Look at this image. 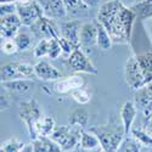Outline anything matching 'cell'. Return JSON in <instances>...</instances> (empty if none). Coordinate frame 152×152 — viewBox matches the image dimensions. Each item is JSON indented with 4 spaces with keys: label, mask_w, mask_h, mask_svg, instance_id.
I'll return each instance as SVG.
<instances>
[{
    "label": "cell",
    "mask_w": 152,
    "mask_h": 152,
    "mask_svg": "<svg viewBox=\"0 0 152 152\" xmlns=\"http://www.w3.org/2000/svg\"><path fill=\"white\" fill-rule=\"evenodd\" d=\"M136 15L132 7L124 6L119 0H111L99 7L96 20L110 33L113 43L128 44Z\"/></svg>",
    "instance_id": "obj_1"
},
{
    "label": "cell",
    "mask_w": 152,
    "mask_h": 152,
    "mask_svg": "<svg viewBox=\"0 0 152 152\" xmlns=\"http://www.w3.org/2000/svg\"><path fill=\"white\" fill-rule=\"evenodd\" d=\"M90 130L99 137L101 148L105 152H118L125 137L123 124L117 123L115 119L108 121V123L102 125L93 126Z\"/></svg>",
    "instance_id": "obj_2"
},
{
    "label": "cell",
    "mask_w": 152,
    "mask_h": 152,
    "mask_svg": "<svg viewBox=\"0 0 152 152\" xmlns=\"http://www.w3.org/2000/svg\"><path fill=\"white\" fill-rule=\"evenodd\" d=\"M83 130L84 129L82 126L69 123V125L56 126L54 133L50 135V137L60 145V147L62 148V152H66V151L74 150L79 145Z\"/></svg>",
    "instance_id": "obj_3"
},
{
    "label": "cell",
    "mask_w": 152,
    "mask_h": 152,
    "mask_svg": "<svg viewBox=\"0 0 152 152\" xmlns=\"http://www.w3.org/2000/svg\"><path fill=\"white\" fill-rule=\"evenodd\" d=\"M18 115H20V118L23 121V123L26 124L27 130L29 133V136L32 140L38 139L37 124L44 117L39 104H38L34 99L26 101V102H22L18 108Z\"/></svg>",
    "instance_id": "obj_4"
},
{
    "label": "cell",
    "mask_w": 152,
    "mask_h": 152,
    "mask_svg": "<svg viewBox=\"0 0 152 152\" xmlns=\"http://www.w3.org/2000/svg\"><path fill=\"white\" fill-rule=\"evenodd\" d=\"M34 74V66L28 62L15 61L6 63L1 67V82H9L15 79H26Z\"/></svg>",
    "instance_id": "obj_5"
},
{
    "label": "cell",
    "mask_w": 152,
    "mask_h": 152,
    "mask_svg": "<svg viewBox=\"0 0 152 152\" xmlns=\"http://www.w3.org/2000/svg\"><path fill=\"white\" fill-rule=\"evenodd\" d=\"M31 31L37 39H58L61 38L60 26L45 16L40 17L35 23L31 26Z\"/></svg>",
    "instance_id": "obj_6"
},
{
    "label": "cell",
    "mask_w": 152,
    "mask_h": 152,
    "mask_svg": "<svg viewBox=\"0 0 152 152\" xmlns=\"http://www.w3.org/2000/svg\"><path fill=\"white\" fill-rule=\"evenodd\" d=\"M124 78H125L126 84L134 90H139V89H141V88L146 86V83L144 79L142 72L140 69V66H139L136 55H133L126 60L125 66H124Z\"/></svg>",
    "instance_id": "obj_7"
},
{
    "label": "cell",
    "mask_w": 152,
    "mask_h": 152,
    "mask_svg": "<svg viewBox=\"0 0 152 152\" xmlns=\"http://www.w3.org/2000/svg\"><path fill=\"white\" fill-rule=\"evenodd\" d=\"M67 62H68V66L74 72L86 73V74H97V69L93 65V62L89 60V57L85 55V53L83 51V49L80 46L75 48L73 50L71 56L67 58Z\"/></svg>",
    "instance_id": "obj_8"
},
{
    "label": "cell",
    "mask_w": 152,
    "mask_h": 152,
    "mask_svg": "<svg viewBox=\"0 0 152 152\" xmlns=\"http://www.w3.org/2000/svg\"><path fill=\"white\" fill-rule=\"evenodd\" d=\"M17 15L21 18L22 24L26 27H31L33 23H35L40 17L44 16L43 10L37 0H33L28 5H18Z\"/></svg>",
    "instance_id": "obj_9"
},
{
    "label": "cell",
    "mask_w": 152,
    "mask_h": 152,
    "mask_svg": "<svg viewBox=\"0 0 152 152\" xmlns=\"http://www.w3.org/2000/svg\"><path fill=\"white\" fill-rule=\"evenodd\" d=\"M39 3L43 15L50 20L65 18L68 14L63 0H37Z\"/></svg>",
    "instance_id": "obj_10"
},
{
    "label": "cell",
    "mask_w": 152,
    "mask_h": 152,
    "mask_svg": "<svg viewBox=\"0 0 152 152\" xmlns=\"http://www.w3.org/2000/svg\"><path fill=\"white\" fill-rule=\"evenodd\" d=\"M23 26L17 14H11L1 17L0 22V34L1 39H14L20 33V28Z\"/></svg>",
    "instance_id": "obj_11"
},
{
    "label": "cell",
    "mask_w": 152,
    "mask_h": 152,
    "mask_svg": "<svg viewBox=\"0 0 152 152\" xmlns=\"http://www.w3.org/2000/svg\"><path fill=\"white\" fill-rule=\"evenodd\" d=\"M134 104L137 111H140L145 121L152 116V91L147 85L136 90Z\"/></svg>",
    "instance_id": "obj_12"
},
{
    "label": "cell",
    "mask_w": 152,
    "mask_h": 152,
    "mask_svg": "<svg viewBox=\"0 0 152 152\" xmlns=\"http://www.w3.org/2000/svg\"><path fill=\"white\" fill-rule=\"evenodd\" d=\"M34 74L39 79L46 82H56L62 77V73L49 61L40 60L34 65Z\"/></svg>",
    "instance_id": "obj_13"
},
{
    "label": "cell",
    "mask_w": 152,
    "mask_h": 152,
    "mask_svg": "<svg viewBox=\"0 0 152 152\" xmlns=\"http://www.w3.org/2000/svg\"><path fill=\"white\" fill-rule=\"evenodd\" d=\"M82 26H83V22L80 20H69L66 22H62L60 24L61 37L66 38L67 40L72 42L75 46H80L79 34H80Z\"/></svg>",
    "instance_id": "obj_14"
},
{
    "label": "cell",
    "mask_w": 152,
    "mask_h": 152,
    "mask_svg": "<svg viewBox=\"0 0 152 152\" xmlns=\"http://www.w3.org/2000/svg\"><path fill=\"white\" fill-rule=\"evenodd\" d=\"M79 43L82 49H93L97 45V28L95 22H83L79 34Z\"/></svg>",
    "instance_id": "obj_15"
},
{
    "label": "cell",
    "mask_w": 152,
    "mask_h": 152,
    "mask_svg": "<svg viewBox=\"0 0 152 152\" xmlns=\"http://www.w3.org/2000/svg\"><path fill=\"white\" fill-rule=\"evenodd\" d=\"M85 84V80L80 75H69L66 78H61L55 82L54 90L57 94H71L73 90L83 88Z\"/></svg>",
    "instance_id": "obj_16"
},
{
    "label": "cell",
    "mask_w": 152,
    "mask_h": 152,
    "mask_svg": "<svg viewBox=\"0 0 152 152\" xmlns=\"http://www.w3.org/2000/svg\"><path fill=\"white\" fill-rule=\"evenodd\" d=\"M137 115V108L135 106L134 102L132 101H126L123 104L122 108H121V119H122V124L124 128V133L125 136H128L129 133L133 129V123L136 118Z\"/></svg>",
    "instance_id": "obj_17"
},
{
    "label": "cell",
    "mask_w": 152,
    "mask_h": 152,
    "mask_svg": "<svg viewBox=\"0 0 152 152\" xmlns=\"http://www.w3.org/2000/svg\"><path fill=\"white\" fill-rule=\"evenodd\" d=\"M33 86H34V82L28 79V78L1 82V88H4V90L12 93V94H17V95H22V94L28 93L29 90L33 89Z\"/></svg>",
    "instance_id": "obj_18"
},
{
    "label": "cell",
    "mask_w": 152,
    "mask_h": 152,
    "mask_svg": "<svg viewBox=\"0 0 152 152\" xmlns=\"http://www.w3.org/2000/svg\"><path fill=\"white\" fill-rule=\"evenodd\" d=\"M34 152H62V148L50 136H39L33 140Z\"/></svg>",
    "instance_id": "obj_19"
},
{
    "label": "cell",
    "mask_w": 152,
    "mask_h": 152,
    "mask_svg": "<svg viewBox=\"0 0 152 152\" xmlns=\"http://www.w3.org/2000/svg\"><path fill=\"white\" fill-rule=\"evenodd\" d=\"M136 58L142 72L145 83L146 85H148L150 83H152V51L139 54L136 55Z\"/></svg>",
    "instance_id": "obj_20"
},
{
    "label": "cell",
    "mask_w": 152,
    "mask_h": 152,
    "mask_svg": "<svg viewBox=\"0 0 152 152\" xmlns=\"http://www.w3.org/2000/svg\"><path fill=\"white\" fill-rule=\"evenodd\" d=\"M63 3H65L67 14L74 17L85 16L90 7L84 0H63Z\"/></svg>",
    "instance_id": "obj_21"
},
{
    "label": "cell",
    "mask_w": 152,
    "mask_h": 152,
    "mask_svg": "<svg viewBox=\"0 0 152 152\" xmlns=\"http://www.w3.org/2000/svg\"><path fill=\"white\" fill-rule=\"evenodd\" d=\"M132 10L139 20H150L152 18V0H136Z\"/></svg>",
    "instance_id": "obj_22"
},
{
    "label": "cell",
    "mask_w": 152,
    "mask_h": 152,
    "mask_svg": "<svg viewBox=\"0 0 152 152\" xmlns=\"http://www.w3.org/2000/svg\"><path fill=\"white\" fill-rule=\"evenodd\" d=\"M79 146L82 150H85V151H95L101 147V144H100L99 137L91 130L90 132L83 130Z\"/></svg>",
    "instance_id": "obj_23"
},
{
    "label": "cell",
    "mask_w": 152,
    "mask_h": 152,
    "mask_svg": "<svg viewBox=\"0 0 152 152\" xmlns=\"http://www.w3.org/2000/svg\"><path fill=\"white\" fill-rule=\"evenodd\" d=\"M94 22H95L96 28H97V46L101 50H104V51L110 50L112 48V44H113V40H112L110 33L106 31V28L97 20H95Z\"/></svg>",
    "instance_id": "obj_24"
},
{
    "label": "cell",
    "mask_w": 152,
    "mask_h": 152,
    "mask_svg": "<svg viewBox=\"0 0 152 152\" xmlns=\"http://www.w3.org/2000/svg\"><path fill=\"white\" fill-rule=\"evenodd\" d=\"M56 128L55 119L50 116H44L39 123L37 124V135L39 136H50Z\"/></svg>",
    "instance_id": "obj_25"
},
{
    "label": "cell",
    "mask_w": 152,
    "mask_h": 152,
    "mask_svg": "<svg viewBox=\"0 0 152 152\" xmlns=\"http://www.w3.org/2000/svg\"><path fill=\"white\" fill-rule=\"evenodd\" d=\"M53 39H42L37 43V45L33 49V56L35 58H43L45 56L49 57L50 49H51Z\"/></svg>",
    "instance_id": "obj_26"
},
{
    "label": "cell",
    "mask_w": 152,
    "mask_h": 152,
    "mask_svg": "<svg viewBox=\"0 0 152 152\" xmlns=\"http://www.w3.org/2000/svg\"><path fill=\"white\" fill-rule=\"evenodd\" d=\"M88 122H89V112L84 108H78L75 110L72 116L69 118V123L74 124V125H79L84 129L88 125Z\"/></svg>",
    "instance_id": "obj_27"
},
{
    "label": "cell",
    "mask_w": 152,
    "mask_h": 152,
    "mask_svg": "<svg viewBox=\"0 0 152 152\" xmlns=\"http://www.w3.org/2000/svg\"><path fill=\"white\" fill-rule=\"evenodd\" d=\"M132 135L135 140L144 147H152V135L144 128V129H132Z\"/></svg>",
    "instance_id": "obj_28"
},
{
    "label": "cell",
    "mask_w": 152,
    "mask_h": 152,
    "mask_svg": "<svg viewBox=\"0 0 152 152\" xmlns=\"http://www.w3.org/2000/svg\"><path fill=\"white\" fill-rule=\"evenodd\" d=\"M15 42L17 45L18 51H26V50L31 49L32 43H33V38L32 35H29L28 33H24V32H20L15 38Z\"/></svg>",
    "instance_id": "obj_29"
},
{
    "label": "cell",
    "mask_w": 152,
    "mask_h": 152,
    "mask_svg": "<svg viewBox=\"0 0 152 152\" xmlns=\"http://www.w3.org/2000/svg\"><path fill=\"white\" fill-rule=\"evenodd\" d=\"M23 146H24V144L18 141L16 137H10L1 144L0 152H21Z\"/></svg>",
    "instance_id": "obj_30"
},
{
    "label": "cell",
    "mask_w": 152,
    "mask_h": 152,
    "mask_svg": "<svg viewBox=\"0 0 152 152\" xmlns=\"http://www.w3.org/2000/svg\"><path fill=\"white\" fill-rule=\"evenodd\" d=\"M140 144H139L135 139H129L128 136L124 137V140L122 141L121 144V147H119V151L118 152H141V148H140Z\"/></svg>",
    "instance_id": "obj_31"
},
{
    "label": "cell",
    "mask_w": 152,
    "mask_h": 152,
    "mask_svg": "<svg viewBox=\"0 0 152 152\" xmlns=\"http://www.w3.org/2000/svg\"><path fill=\"white\" fill-rule=\"evenodd\" d=\"M71 96H72V99L75 101V102H78L79 105H86L91 99L89 91L85 90L84 88H79V89L73 90L71 93Z\"/></svg>",
    "instance_id": "obj_32"
},
{
    "label": "cell",
    "mask_w": 152,
    "mask_h": 152,
    "mask_svg": "<svg viewBox=\"0 0 152 152\" xmlns=\"http://www.w3.org/2000/svg\"><path fill=\"white\" fill-rule=\"evenodd\" d=\"M58 43H60L61 49H62V55L65 56L66 58H68V57L71 56V54L73 53V50H74L75 48H78V46H75L72 42L67 40L66 38H63V37L58 38Z\"/></svg>",
    "instance_id": "obj_33"
},
{
    "label": "cell",
    "mask_w": 152,
    "mask_h": 152,
    "mask_svg": "<svg viewBox=\"0 0 152 152\" xmlns=\"http://www.w3.org/2000/svg\"><path fill=\"white\" fill-rule=\"evenodd\" d=\"M1 49L6 55H12V54L18 53L15 39H4L3 44H1Z\"/></svg>",
    "instance_id": "obj_34"
},
{
    "label": "cell",
    "mask_w": 152,
    "mask_h": 152,
    "mask_svg": "<svg viewBox=\"0 0 152 152\" xmlns=\"http://www.w3.org/2000/svg\"><path fill=\"white\" fill-rule=\"evenodd\" d=\"M17 3H12V4H1V11H0V14H1V17L4 16H7V15H11V14H17Z\"/></svg>",
    "instance_id": "obj_35"
},
{
    "label": "cell",
    "mask_w": 152,
    "mask_h": 152,
    "mask_svg": "<svg viewBox=\"0 0 152 152\" xmlns=\"http://www.w3.org/2000/svg\"><path fill=\"white\" fill-rule=\"evenodd\" d=\"M145 129L152 135V116L145 121Z\"/></svg>",
    "instance_id": "obj_36"
},
{
    "label": "cell",
    "mask_w": 152,
    "mask_h": 152,
    "mask_svg": "<svg viewBox=\"0 0 152 152\" xmlns=\"http://www.w3.org/2000/svg\"><path fill=\"white\" fill-rule=\"evenodd\" d=\"M21 152H34L33 142H32V144H27V145H24V146H23V148L21 150Z\"/></svg>",
    "instance_id": "obj_37"
},
{
    "label": "cell",
    "mask_w": 152,
    "mask_h": 152,
    "mask_svg": "<svg viewBox=\"0 0 152 152\" xmlns=\"http://www.w3.org/2000/svg\"><path fill=\"white\" fill-rule=\"evenodd\" d=\"M33 0H17V5H28Z\"/></svg>",
    "instance_id": "obj_38"
},
{
    "label": "cell",
    "mask_w": 152,
    "mask_h": 152,
    "mask_svg": "<svg viewBox=\"0 0 152 152\" xmlns=\"http://www.w3.org/2000/svg\"><path fill=\"white\" fill-rule=\"evenodd\" d=\"M84 1L89 5V6H95L97 4V0H84Z\"/></svg>",
    "instance_id": "obj_39"
},
{
    "label": "cell",
    "mask_w": 152,
    "mask_h": 152,
    "mask_svg": "<svg viewBox=\"0 0 152 152\" xmlns=\"http://www.w3.org/2000/svg\"><path fill=\"white\" fill-rule=\"evenodd\" d=\"M1 4H12V3H17V0H0Z\"/></svg>",
    "instance_id": "obj_40"
},
{
    "label": "cell",
    "mask_w": 152,
    "mask_h": 152,
    "mask_svg": "<svg viewBox=\"0 0 152 152\" xmlns=\"http://www.w3.org/2000/svg\"><path fill=\"white\" fill-rule=\"evenodd\" d=\"M148 31H150V34H151V38H152V18L148 20Z\"/></svg>",
    "instance_id": "obj_41"
},
{
    "label": "cell",
    "mask_w": 152,
    "mask_h": 152,
    "mask_svg": "<svg viewBox=\"0 0 152 152\" xmlns=\"http://www.w3.org/2000/svg\"><path fill=\"white\" fill-rule=\"evenodd\" d=\"M66 152H82V151H79V150H77V148H74V150H71V151H66Z\"/></svg>",
    "instance_id": "obj_42"
},
{
    "label": "cell",
    "mask_w": 152,
    "mask_h": 152,
    "mask_svg": "<svg viewBox=\"0 0 152 152\" xmlns=\"http://www.w3.org/2000/svg\"><path fill=\"white\" fill-rule=\"evenodd\" d=\"M82 152H91V151H85V150H80Z\"/></svg>",
    "instance_id": "obj_43"
},
{
    "label": "cell",
    "mask_w": 152,
    "mask_h": 152,
    "mask_svg": "<svg viewBox=\"0 0 152 152\" xmlns=\"http://www.w3.org/2000/svg\"><path fill=\"white\" fill-rule=\"evenodd\" d=\"M145 152H150V151H145Z\"/></svg>",
    "instance_id": "obj_44"
}]
</instances>
